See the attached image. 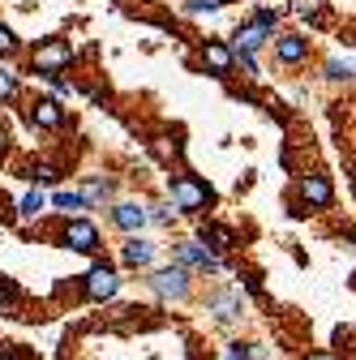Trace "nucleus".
<instances>
[{"mask_svg":"<svg viewBox=\"0 0 356 360\" xmlns=\"http://www.w3.org/2000/svg\"><path fill=\"white\" fill-rule=\"evenodd\" d=\"M167 198H172V210H176V214H202V210L215 202L210 185H202L198 176H185V172L167 176Z\"/></svg>","mask_w":356,"mask_h":360,"instance_id":"nucleus-1","label":"nucleus"},{"mask_svg":"<svg viewBox=\"0 0 356 360\" xmlns=\"http://www.w3.org/2000/svg\"><path fill=\"white\" fill-rule=\"evenodd\" d=\"M69 65H73V43L69 39H48L30 52V73L43 77V82H56L61 69H69Z\"/></svg>","mask_w":356,"mask_h":360,"instance_id":"nucleus-2","label":"nucleus"},{"mask_svg":"<svg viewBox=\"0 0 356 360\" xmlns=\"http://www.w3.org/2000/svg\"><path fill=\"white\" fill-rule=\"evenodd\" d=\"M151 292L159 296V300H185L189 292H193V283H189V270H181V266H155L151 270Z\"/></svg>","mask_w":356,"mask_h":360,"instance_id":"nucleus-3","label":"nucleus"},{"mask_svg":"<svg viewBox=\"0 0 356 360\" xmlns=\"http://www.w3.org/2000/svg\"><path fill=\"white\" fill-rule=\"evenodd\" d=\"M296 193H300V206H309V210H326L335 202V185H331V176H322V172H305L296 180Z\"/></svg>","mask_w":356,"mask_h":360,"instance_id":"nucleus-4","label":"nucleus"},{"mask_svg":"<svg viewBox=\"0 0 356 360\" xmlns=\"http://www.w3.org/2000/svg\"><path fill=\"white\" fill-rule=\"evenodd\" d=\"M176 266L181 270H206V275H219L224 270V262H219L206 245H198V240H176Z\"/></svg>","mask_w":356,"mask_h":360,"instance_id":"nucleus-5","label":"nucleus"},{"mask_svg":"<svg viewBox=\"0 0 356 360\" xmlns=\"http://www.w3.org/2000/svg\"><path fill=\"white\" fill-rule=\"evenodd\" d=\"M61 245L73 249V253H99L103 236H99V228H95L91 219H69L65 232H61Z\"/></svg>","mask_w":356,"mask_h":360,"instance_id":"nucleus-6","label":"nucleus"},{"mask_svg":"<svg viewBox=\"0 0 356 360\" xmlns=\"http://www.w3.org/2000/svg\"><path fill=\"white\" fill-rule=\"evenodd\" d=\"M198 60H202V69H206L210 77H232V69H236L232 43H219V39H206V43H202Z\"/></svg>","mask_w":356,"mask_h":360,"instance_id":"nucleus-7","label":"nucleus"},{"mask_svg":"<svg viewBox=\"0 0 356 360\" xmlns=\"http://www.w3.org/2000/svg\"><path fill=\"white\" fill-rule=\"evenodd\" d=\"M86 296H91V300H116L120 296V275H116V270L112 266H95L91 270V275H86Z\"/></svg>","mask_w":356,"mask_h":360,"instance_id":"nucleus-8","label":"nucleus"},{"mask_svg":"<svg viewBox=\"0 0 356 360\" xmlns=\"http://www.w3.org/2000/svg\"><path fill=\"white\" fill-rule=\"evenodd\" d=\"M112 223H116L125 236H142V228L151 223V214H146L142 202H116L112 206Z\"/></svg>","mask_w":356,"mask_h":360,"instance_id":"nucleus-9","label":"nucleus"},{"mask_svg":"<svg viewBox=\"0 0 356 360\" xmlns=\"http://www.w3.org/2000/svg\"><path fill=\"white\" fill-rule=\"evenodd\" d=\"M120 262L129 270H155V240H146V236H125Z\"/></svg>","mask_w":356,"mask_h":360,"instance_id":"nucleus-10","label":"nucleus"},{"mask_svg":"<svg viewBox=\"0 0 356 360\" xmlns=\"http://www.w3.org/2000/svg\"><path fill=\"white\" fill-rule=\"evenodd\" d=\"M266 43H275V34L266 30V26H258V22H245V26H236V34H232V52H262Z\"/></svg>","mask_w":356,"mask_h":360,"instance_id":"nucleus-11","label":"nucleus"},{"mask_svg":"<svg viewBox=\"0 0 356 360\" xmlns=\"http://www.w3.org/2000/svg\"><path fill=\"white\" fill-rule=\"evenodd\" d=\"M198 245H206V249L219 257V253L236 249V232L224 228V223H198Z\"/></svg>","mask_w":356,"mask_h":360,"instance_id":"nucleus-12","label":"nucleus"},{"mask_svg":"<svg viewBox=\"0 0 356 360\" xmlns=\"http://www.w3.org/2000/svg\"><path fill=\"white\" fill-rule=\"evenodd\" d=\"M275 60L279 65H305L309 60V39L305 34H279L275 39Z\"/></svg>","mask_w":356,"mask_h":360,"instance_id":"nucleus-13","label":"nucleus"},{"mask_svg":"<svg viewBox=\"0 0 356 360\" xmlns=\"http://www.w3.org/2000/svg\"><path fill=\"white\" fill-rule=\"evenodd\" d=\"M30 124L34 129H61L65 124V108L56 99H34L30 103Z\"/></svg>","mask_w":356,"mask_h":360,"instance_id":"nucleus-14","label":"nucleus"},{"mask_svg":"<svg viewBox=\"0 0 356 360\" xmlns=\"http://www.w3.org/2000/svg\"><path fill=\"white\" fill-rule=\"evenodd\" d=\"M82 198L91 202V206H99V202H112L116 206V185H112L108 176H86L82 180Z\"/></svg>","mask_w":356,"mask_h":360,"instance_id":"nucleus-15","label":"nucleus"},{"mask_svg":"<svg viewBox=\"0 0 356 360\" xmlns=\"http://www.w3.org/2000/svg\"><path fill=\"white\" fill-rule=\"evenodd\" d=\"M210 309H215V318H219V322H232L236 313H241V288L215 292V296H210Z\"/></svg>","mask_w":356,"mask_h":360,"instance_id":"nucleus-16","label":"nucleus"},{"mask_svg":"<svg viewBox=\"0 0 356 360\" xmlns=\"http://www.w3.org/2000/svg\"><path fill=\"white\" fill-rule=\"evenodd\" d=\"M52 206L65 210V214H69V210H73V214H77V210H91V202H86L77 189H56V193H52Z\"/></svg>","mask_w":356,"mask_h":360,"instance_id":"nucleus-17","label":"nucleus"},{"mask_svg":"<svg viewBox=\"0 0 356 360\" xmlns=\"http://www.w3.org/2000/svg\"><path fill=\"white\" fill-rule=\"evenodd\" d=\"M322 9H326V0H288V13H296L305 22H318Z\"/></svg>","mask_w":356,"mask_h":360,"instance_id":"nucleus-18","label":"nucleus"},{"mask_svg":"<svg viewBox=\"0 0 356 360\" xmlns=\"http://www.w3.org/2000/svg\"><path fill=\"white\" fill-rule=\"evenodd\" d=\"M232 0H181V9L189 18H202V13H219V9H228Z\"/></svg>","mask_w":356,"mask_h":360,"instance_id":"nucleus-19","label":"nucleus"},{"mask_svg":"<svg viewBox=\"0 0 356 360\" xmlns=\"http://www.w3.org/2000/svg\"><path fill=\"white\" fill-rule=\"evenodd\" d=\"M43 206H48V198H43L39 189H30V193L18 202V214H22V219H34V214H43Z\"/></svg>","mask_w":356,"mask_h":360,"instance_id":"nucleus-20","label":"nucleus"},{"mask_svg":"<svg viewBox=\"0 0 356 360\" xmlns=\"http://www.w3.org/2000/svg\"><path fill=\"white\" fill-rule=\"evenodd\" d=\"M284 13H288V9H279V5H258V9H253V22H258V26H266V30L275 34V22H279Z\"/></svg>","mask_w":356,"mask_h":360,"instance_id":"nucleus-21","label":"nucleus"},{"mask_svg":"<svg viewBox=\"0 0 356 360\" xmlns=\"http://www.w3.org/2000/svg\"><path fill=\"white\" fill-rule=\"evenodd\" d=\"M30 180H34V185H48V189H56V185H61V167H52V163H39V167H30Z\"/></svg>","mask_w":356,"mask_h":360,"instance_id":"nucleus-22","label":"nucleus"},{"mask_svg":"<svg viewBox=\"0 0 356 360\" xmlns=\"http://www.w3.org/2000/svg\"><path fill=\"white\" fill-rule=\"evenodd\" d=\"M18 296H22V292H18V283H13L9 275H0V309H5V313H9V309H18Z\"/></svg>","mask_w":356,"mask_h":360,"instance_id":"nucleus-23","label":"nucleus"},{"mask_svg":"<svg viewBox=\"0 0 356 360\" xmlns=\"http://www.w3.org/2000/svg\"><path fill=\"white\" fill-rule=\"evenodd\" d=\"M146 214H151V223H159V228H172V219H176L172 202H155V206H146Z\"/></svg>","mask_w":356,"mask_h":360,"instance_id":"nucleus-24","label":"nucleus"},{"mask_svg":"<svg viewBox=\"0 0 356 360\" xmlns=\"http://www.w3.org/2000/svg\"><path fill=\"white\" fill-rule=\"evenodd\" d=\"M18 48H22V39H18L5 22H0V60H5V56H18Z\"/></svg>","mask_w":356,"mask_h":360,"instance_id":"nucleus-25","label":"nucleus"},{"mask_svg":"<svg viewBox=\"0 0 356 360\" xmlns=\"http://www.w3.org/2000/svg\"><path fill=\"white\" fill-rule=\"evenodd\" d=\"M13 95H18V77L9 69H0V103H9Z\"/></svg>","mask_w":356,"mask_h":360,"instance_id":"nucleus-26","label":"nucleus"},{"mask_svg":"<svg viewBox=\"0 0 356 360\" xmlns=\"http://www.w3.org/2000/svg\"><path fill=\"white\" fill-rule=\"evenodd\" d=\"M326 77L331 82H348L352 77V65L348 60H326Z\"/></svg>","mask_w":356,"mask_h":360,"instance_id":"nucleus-27","label":"nucleus"},{"mask_svg":"<svg viewBox=\"0 0 356 360\" xmlns=\"http://www.w3.org/2000/svg\"><path fill=\"white\" fill-rule=\"evenodd\" d=\"M232 56H236V65H241V69H245V77H253V82H258V77H262V69H258V60H253V56H249V52H232Z\"/></svg>","mask_w":356,"mask_h":360,"instance_id":"nucleus-28","label":"nucleus"},{"mask_svg":"<svg viewBox=\"0 0 356 360\" xmlns=\"http://www.w3.org/2000/svg\"><path fill=\"white\" fill-rule=\"evenodd\" d=\"M253 356H258V352H253L249 343H228V356H224V360H253Z\"/></svg>","mask_w":356,"mask_h":360,"instance_id":"nucleus-29","label":"nucleus"},{"mask_svg":"<svg viewBox=\"0 0 356 360\" xmlns=\"http://www.w3.org/2000/svg\"><path fill=\"white\" fill-rule=\"evenodd\" d=\"M52 90H56V95H61V99H69V95H73V82H65V77H56V82H52Z\"/></svg>","mask_w":356,"mask_h":360,"instance_id":"nucleus-30","label":"nucleus"},{"mask_svg":"<svg viewBox=\"0 0 356 360\" xmlns=\"http://www.w3.org/2000/svg\"><path fill=\"white\" fill-rule=\"evenodd\" d=\"M300 360H339L335 352H309V356H300Z\"/></svg>","mask_w":356,"mask_h":360,"instance_id":"nucleus-31","label":"nucleus"},{"mask_svg":"<svg viewBox=\"0 0 356 360\" xmlns=\"http://www.w3.org/2000/svg\"><path fill=\"white\" fill-rule=\"evenodd\" d=\"M5 150H9V129L0 124V155H5Z\"/></svg>","mask_w":356,"mask_h":360,"instance_id":"nucleus-32","label":"nucleus"}]
</instances>
